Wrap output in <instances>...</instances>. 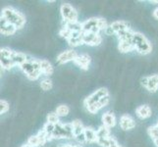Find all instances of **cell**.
Wrapping results in <instances>:
<instances>
[{
    "instance_id": "4316f807",
    "label": "cell",
    "mask_w": 158,
    "mask_h": 147,
    "mask_svg": "<svg viewBox=\"0 0 158 147\" xmlns=\"http://www.w3.org/2000/svg\"><path fill=\"white\" fill-rule=\"evenodd\" d=\"M56 114L60 117H66L69 112H70V108L67 106V105H65V104H61V105H59L57 108H56V110H55Z\"/></svg>"
},
{
    "instance_id": "7c38bea8",
    "label": "cell",
    "mask_w": 158,
    "mask_h": 147,
    "mask_svg": "<svg viewBox=\"0 0 158 147\" xmlns=\"http://www.w3.org/2000/svg\"><path fill=\"white\" fill-rule=\"evenodd\" d=\"M18 30L15 28L13 25H11L10 23L5 20L3 17L0 18V32L3 35H13L16 34V31Z\"/></svg>"
},
{
    "instance_id": "277c9868",
    "label": "cell",
    "mask_w": 158,
    "mask_h": 147,
    "mask_svg": "<svg viewBox=\"0 0 158 147\" xmlns=\"http://www.w3.org/2000/svg\"><path fill=\"white\" fill-rule=\"evenodd\" d=\"M132 43L135 50L139 54L146 55L152 51V45L146 37L140 32H135L132 39Z\"/></svg>"
},
{
    "instance_id": "44dd1931",
    "label": "cell",
    "mask_w": 158,
    "mask_h": 147,
    "mask_svg": "<svg viewBox=\"0 0 158 147\" xmlns=\"http://www.w3.org/2000/svg\"><path fill=\"white\" fill-rule=\"evenodd\" d=\"M85 139L88 143H96L97 141V133L96 130L92 128L86 127L85 129Z\"/></svg>"
},
{
    "instance_id": "603a6c76",
    "label": "cell",
    "mask_w": 158,
    "mask_h": 147,
    "mask_svg": "<svg viewBox=\"0 0 158 147\" xmlns=\"http://www.w3.org/2000/svg\"><path fill=\"white\" fill-rule=\"evenodd\" d=\"M118 49L122 53H128L135 50V47L133 45L132 41H119Z\"/></svg>"
},
{
    "instance_id": "ac0fdd59",
    "label": "cell",
    "mask_w": 158,
    "mask_h": 147,
    "mask_svg": "<svg viewBox=\"0 0 158 147\" xmlns=\"http://www.w3.org/2000/svg\"><path fill=\"white\" fill-rule=\"evenodd\" d=\"M40 66L41 73L45 76H51L54 73V68L52 66V64L45 59H41L40 60Z\"/></svg>"
},
{
    "instance_id": "52a82bcc",
    "label": "cell",
    "mask_w": 158,
    "mask_h": 147,
    "mask_svg": "<svg viewBox=\"0 0 158 147\" xmlns=\"http://www.w3.org/2000/svg\"><path fill=\"white\" fill-rule=\"evenodd\" d=\"M130 25L127 23L126 21H115L113 22L112 24L109 25V27L106 29L105 32L108 35H116L118 32L125 31V30H129Z\"/></svg>"
},
{
    "instance_id": "cb8c5ba5",
    "label": "cell",
    "mask_w": 158,
    "mask_h": 147,
    "mask_svg": "<svg viewBox=\"0 0 158 147\" xmlns=\"http://www.w3.org/2000/svg\"><path fill=\"white\" fill-rule=\"evenodd\" d=\"M71 123H72V126H73V133H74L75 137L85 132V127H84L83 123H81V121H79V120H75V121L71 122Z\"/></svg>"
},
{
    "instance_id": "e575fe53",
    "label": "cell",
    "mask_w": 158,
    "mask_h": 147,
    "mask_svg": "<svg viewBox=\"0 0 158 147\" xmlns=\"http://www.w3.org/2000/svg\"><path fill=\"white\" fill-rule=\"evenodd\" d=\"M75 138H76V140H77L79 143H81V144H83V143H85V142H86L85 133H81V134H79V135H77V137H76Z\"/></svg>"
},
{
    "instance_id": "5bb4252c",
    "label": "cell",
    "mask_w": 158,
    "mask_h": 147,
    "mask_svg": "<svg viewBox=\"0 0 158 147\" xmlns=\"http://www.w3.org/2000/svg\"><path fill=\"white\" fill-rule=\"evenodd\" d=\"M91 61V58L89 54L84 53V54H81V55H78V57L76 58V60L74 61V63L77 65L78 67H80L81 70L84 71H88L89 67V64Z\"/></svg>"
},
{
    "instance_id": "484cf974",
    "label": "cell",
    "mask_w": 158,
    "mask_h": 147,
    "mask_svg": "<svg viewBox=\"0 0 158 147\" xmlns=\"http://www.w3.org/2000/svg\"><path fill=\"white\" fill-rule=\"evenodd\" d=\"M0 64H1V68L4 70H11L16 66L13 59L8 58H0Z\"/></svg>"
},
{
    "instance_id": "7402d4cb",
    "label": "cell",
    "mask_w": 158,
    "mask_h": 147,
    "mask_svg": "<svg viewBox=\"0 0 158 147\" xmlns=\"http://www.w3.org/2000/svg\"><path fill=\"white\" fill-rule=\"evenodd\" d=\"M134 34H135V31L129 29V30H125V31L118 32V34H116V35L118 36L119 41H132Z\"/></svg>"
},
{
    "instance_id": "f546056e",
    "label": "cell",
    "mask_w": 158,
    "mask_h": 147,
    "mask_svg": "<svg viewBox=\"0 0 158 147\" xmlns=\"http://www.w3.org/2000/svg\"><path fill=\"white\" fill-rule=\"evenodd\" d=\"M15 51H13L12 49H10L8 47H3L0 50V58H8V59H12L14 55Z\"/></svg>"
},
{
    "instance_id": "f1b7e54d",
    "label": "cell",
    "mask_w": 158,
    "mask_h": 147,
    "mask_svg": "<svg viewBox=\"0 0 158 147\" xmlns=\"http://www.w3.org/2000/svg\"><path fill=\"white\" fill-rule=\"evenodd\" d=\"M53 86V84H52V80L50 79H43L41 81H40V88L43 90V91H49L51 90Z\"/></svg>"
},
{
    "instance_id": "8992f818",
    "label": "cell",
    "mask_w": 158,
    "mask_h": 147,
    "mask_svg": "<svg viewBox=\"0 0 158 147\" xmlns=\"http://www.w3.org/2000/svg\"><path fill=\"white\" fill-rule=\"evenodd\" d=\"M108 95H109V92H108L107 88H98L97 90H95L92 94H90L89 96H88L85 98V101H84V104H85V108H89V106L94 105V104H95V103L98 102L101 98L108 96Z\"/></svg>"
},
{
    "instance_id": "ba28073f",
    "label": "cell",
    "mask_w": 158,
    "mask_h": 147,
    "mask_svg": "<svg viewBox=\"0 0 158 147\" xmlns=\"http://www.w3.org/2000/svg\"><path fill=\"white\" fill-rule=\"evenodd\" d=\"M47 141H48L47 135L44 130L41 129L40 130L37 134L31 135V137H29L28 143L31 145L32 147H41V146H44Z\"/></svg>"
},
{
    "instance_id": "6da1fadb",
    "label": "cell",
    "mask_w": 158,
    "mask_h": 147,
    "mask_svg": "<svg viewBox=\"0 0 158 147\" xmlns=\"http://www.w3.org/2000/svg\"><path fill=\"white\" fill-rule=\"evenodd\" d=\"M1 17H3L8 23L13 25L17 30L23 29L26 25V17L19 12L18 10L14 9L13 7H5L2 9Z\"/></svg>"
},
{
    "instance_id": "4fadbf2b",
    "label": "cell",
    "mask_w": 158,
    "mask_h": 147,
    "mask_svg": "<svg viewBox=\"0 0 158 147\" xmlns=\"http://www.w3.org/2000/svg\"><path fill=\"white\" fill-rule=\"evenodd\" d=\"M119 124H120V128L123 130H131L135 128V120L130 115H128V114H125V115L121 116Z\"/></svg>"
},
{
    "instance_id": "4dcf8cb0",
    "label": "cell",
    "mask_w": 158,
    "mask_h": 147,
    "mask_svg": "<svg viewBox=\"0 0 158 147\" xmlns=\"http://www.w3.org/2000/svg\"><path fill=\"white\" fill-rule=\"evenodd\" d=\"M148 133L153 141L158 139V123L155 125V126H152V127L148 128Z\"/></svg>"
},
{
    "instance_id": "74e56055",
    "label": "cell",
    "mask_w": 158,
    "mask_h": 147,
    "mask_svg": "<svg viewBox=\"0 0 158 147\" xmlns=\"http://www.w3.org/2000/svg\"><path fill=\"white\" fill-rule=\"evenodd\" d=\"M21 147H32V146H31V145H30V144H29L28 142H27L26 144H24V145H22Z\"/></svg>"
},
{
    "instance_id": "d590c367",
    "label": "cell",
    "mask_w": 158,
    "mask_h": 147,
    "mask_svg": "<svg viewBox=\"0 0 158 147\" xmlns=\"http://www.w3.org/2000/svg\"><path fill=\"white\" fill-rule=\"evenodd\" d=\"M109 147H123V146L120 145L118 143V141L116 140L115 137H111V138H110V145H109Z\"/></svg>"
},
{
    "instance_id": "836d02e7",
    "label": "cell",
    "mask_w": 158,
    "mask_h": 147,
    "mask_svg": "<svg viewBox=\"0 0 158 147\" xmlns=\"http://www.w3.org/2000/svg\"><path fill=\"white\" fill-rule=\"evenodd\" d=\"M110 138L111 137L107 138H97L96 143L101 147H109V145H110Z\"/></svg>"
},
{
    "instance_id": "8d00e7d4",
    "label": "cell",
    "mask_w": 158,
    "mask_h": 147,
    "mask_svg": "<svg viewBox=\"0 0 158 147\" xmlns=\"http://www.w3.org/2000/svg\"><path fill=\"white\" fill-rule=\"evenodd\" d=\"M153 17L158 20V7L153 11Z\"/></svg>"
},
{
    "instance_id": "d4e9b609",
    "label": "cell",
    "mask_w": 158,
    "mask_h": 147,
    "mask_svg": "<svg viewBox=\"0 0 158 147\" xmlns=\"http://www.w3.org/2000/svg\"><path fill=\"white\" fill-rule=\"evenodd\" d=\"M96 133H97V138H107V137H110V129L106 128L105 126H100L98 128V129L96 130Z\"/></svg>"
},
{
    "instance_id": "3957f363",
    "label": "cell",
    "mask_w": 158,
    "mask_h": 147,
    "mask_svg": "<svg viewBox=\"0 0 158 147\" xmlns=\"http://www.w3.org/2000/svg\"><path fill=\"white\" fill-rule=\"evenodd\" d=\"M83 32H94L99 34L100 31H106L109 27L105 19L102 18H89L81 23Z\"/></svg>"
},
{
    "instance_id": "d6986e66",
    "label": "cell",
    "mask_w": 158,
    "mask_h": 147,
    "mask_svg": "<svg viewBox=\"0 0 158 147\" xmlns=\"http://www.w3.org/2000/svg\"><path fill=\"white\" fill-rule=\"evenodd\" d=\"M68 43L73 47H77V46L84 44L83 32H73L71 37L68 39Z\"/></svg>"
},
{
    "instance_id": "8fae6325",
    "label": "cell",
    "mask_w": 158,
    "mask_h": 147,
    "mask_svg": "<svg viewBox=\"0 0 158 147\" xmlns=\"http://www.w3.org/2000/svg\"><path fill=\"white\" fill-rule=\"evenodd\" d=\"M79 54L77 53V51H75L74 49H68V50H65L63 52H61L57 56V62L59 64H66L70 61H75L76 58L78 57Z\"/></svg>"
},
{
    "instance_id": "d6a6232c",
    "label": "cell",
    "mask_w": 158,
    "mask_h": 147,
    "mask_svg": "<svg viewBox=\"0 0 158 147\" xmlns=\"http://www.w3.org/2000/svg\"><path fill=\"white\" fill-rule=\"evenodd\" d=\"M9 109H10L9 103L5 99H1V101H0V114L3 115V114L7 113L9 111Z\"/></svg>"
},
{
    "instance_id": "9a60e30c",
    "label": "cell",
    "mask_w": 158,
    "mask_h": 147,
    "mask_svg": "<svg viewBox=\"0 0 158 147\" xmlns=\"http://www.w3.org/2000/svg\"><path fill=\"white\" fill-rule=\"evenodd\" d=\"M109 101H110V98H109V95H108V96H105V97L101 98V99H100L98 102H97V103H95V104L89 106V108H86V110H88L89 113H90V114H96L97 112H98V111L100 110V109H102L103 107L107 106V105H108V103H109Z\"/></svg>"
},
{
    "instance_id": "2e32d148",
    "label": "cell",
    "mask_w": 158,
    "mask_h": 147,
    "mask_svg": "<svg viewBox=\"0 0 158 147\" xmlns=\"http://www.w3.org/2000/svg\"><path fill=\"white\" fill-rule=\"evenodd\" d=\"M102 123L103 126H105L108 129L115 127L116 125V117L112 112H106L102 115Z\"/></svg>"
},
{
    "instance_id": "83f0119b",
    "label": "cell",
    "mask_w": 158,
    "mask_h": 147,
    "mask_svg": "<svg viewBox=\"0 0 158 147\" xmlns=\"http://www.w3.org/2000/svg\"><path fill=\"white\" fill-rule=\"evenodd\" d=\"M54 129H55V125L53 124H50V123H47L44 125V127H43V130L45 132L46 135H47V138L48 140H51L52 139V135H53V132H54Z\"/></svg>"
},
{
    "instance_id": "30bf717a",
    "label": "cell",
    "mask_w": 158,
    "mask_h": 147,
    "mask_svg": "<svg viewBox=\"0 0 158 147\" xmlns=\"http://www.w3.org/2000/svg\"><path fill=\"white\" fill-rule=\"evenodd\" d=\"M141 84L150 92H156L158 89V75H152L149 77H143L140 80Z\"/></svg>"
},
{
    "instance_id": "1f68e13d",
    "label": "cell",
    "mask_w": 158,
    "mask_h": 147,
    "mask_svg": "<svg viewBox=\"0 0 158 147\" xmlns=\"http://www.w3.org/2000/svg\"><path fill=\"white\" fill-rule=\"evenodd\" d=\"M47 123H50L53 125H56V124L60 123L59 116L56 114V112H50L47 114Z\"/></svg>"
},
{
    "instance_id": "e0dca14e",
    "label": "cell",
    "mask_w": 158,
    "mask_h": 147,
    "mask_svg": "<svg viewBox=\"0 0 158 147\" xmlns=\"http://www.w3.org/2000/svg\"><path fill=\"white\" fill-rule=\"evenodd\" d=\"M135 114H137V116L139 119L145 120L151 117L152 111H151V108L148 105H140L135 109Z\"/></svg>"
},
{
    "instance_id": "ffe728a7",
    "label": "cell",
    "mask_w": 158,
    "mask_h": 147,
    "mask_svg": "<svg viewBox=\"0 0 158 147\" xmlns=\"http://www.w3.org/2000/svg\"><path fill=\"white\" fill-rule=\"evenodd\" d=\"M13 61L15 63L16 66H22L23 64H25L28 60L30 59V57L27 55V54L23 53V52H17L15 51L14 55H13Z\"/></svg>"
},
{
    "instance_id": "7a4b0ae2",
    "label": "cell",
    "mask_w": 158,
    "mask_h": 147,
    "mask_svg": "<svg viewBox=\"0 0 158 147\" xmlns=\"http://www.w3.org/2000/svg\"><path fill=\"white\" fill-rule=\"evenodd\" d=\"M23 71L26 77L30 80H36L41 76V70L40 66V60L35 59H29L25 64L20 67Z\"/></svg>"
},
{
    "instance_id": "9c48e42d",
    "label": "cell",
    "mask_w": 158,
    "mask_h": 147,
    "mask_svg": "<svg viewBox=\"0 0 158 147\" xmlns=\"http://www.w3.org/2000/svg\"><path fill=\"white\" fill-rule=\"evenodd\" d=\"M83 41L89 46H97L102 42V36L94 32H83Z\"/></svg>"
},
{
    "instance_id": "5b68a950",
    "label": "cell",
    "mask_w": 158,
    "mask_h": 147,
    "mask_svg": "<svg viewBox=\"0 0 158 147\" xmlns=\"http://www.w3.org/2000/svg\"><path fill=\"white\" fill-rule=\"evenodd\" d=\"M60 13L65 23H77L79 14L72 5L69 3H63L60 7Z\"/></svg>"
}]
</instances>
